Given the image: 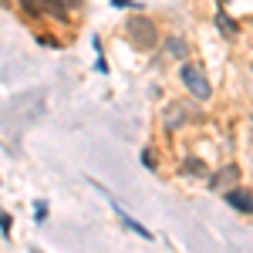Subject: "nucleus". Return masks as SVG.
Instances as JSON below:
<instances>
[{
    "instance_id": "1",
    "label": "nucleus",
    "mask_w": 253,
    "mask_h": 253,
    "mask_svg": "<svg viewBox=\"0 0 253 253\" xmlns=\"http://www.w3.org/2000/svg\"><path fill=\"white\" fill-rule=\"evenodd\" d=\"M125 34H128V41H132V47H135V51H152V47L159 44L156 20L142 17V14H135V17L125 24Z\"/></svg>"
},
{
    "instance_id": "2",
    "label": "nucleus",
    "mask_w": 253,
    "mask_h": 253,
    "mask_svg": "<svg viewBox=\"0 0 253 253\" xmlns=\"http://www.w3.org/2000/svg\"><path fill=\"white\" fill-rule=\"evenodd\" d=\"M179 75H182V84L189 88V95H193L196 101H206V98L213 95V84H210V78H206V71H203L199 64H189V61H186Z\"/></svg>"
},
{
    "instance_id": "3",
    "label": "nucleus",
    "mask_w": 253,
    "mask_h": 253,
    "mask_svg": "<svg viewBox=\"0 0 253 253\" xmlns=\"http://www.w3.org/2000/svg\"><path fill=\"white\" fill-rule=\"evenodd\" d=\"M189 118H196L193 105H189V101H172V105L162 112V125H166V128H182Z\"/></svg>"
},
{
    "instance_id": "4",
    "label": "nucleus",
    "mask_w": 253,
    "mask_h": 253,
    "mask_svg": "<svg viewBox=\"0 0 253 253\" xmlns=\"http://www.w3.org/2000/svg\"><path fill=\"white\" fill-rule=\"evenodd\" d=\"M27 14H41V17L64 20V0H20Z\"/></svg>"
},
{
    "instance_id": "5",
    "label": "nucleus",
    "mask_w": 253,
    "mask_h": 253,
    "mask_svg": "<svg viewBox=\"0 0 253 253\" xmlns=\"http://www.w3.org/2000/svg\"><path fill=\"white\" fill-rule=\"evenodd\" d=\"M223 199H226L233 210H240V213L253 216V193H250V189H233V186H230V189L223 193Z\"/></svg>"
},
{
    "instance_id": "6",
    "label": "nucleus",
    "mask_w": 253,
    "mask_h": 253,
    "mask_svg": "<svg viewBox=\"0 0 253 253\" xmlns=\"http://www.w3.org/2000/svg\"><path fill=\"white\" fill-rule=\"evenodd\" d=\"M236 179H240V169H236V166H226V169H219V172L210 179V189H213V193H226Z\"/></svg>"
},
{
    "instance_id": "7",
    "label": "nucleus",
    "mask_w": 253,
    "mask_h": 253,
    "mask_svg": "<svg viewBox=\"0 0 253 253\" xmlns=\"http://www.w3.org/2000/svg\"><path fill=\"white\" fill-rule=\"evenodd\" d=\"M182 175L206 179V162H203V159H186V162H182Z\"/></svg>"
},
{
    "instance_id": "8",
    "label": "nucleus",
    "mask_w": 253,
    "mask_h": 253,
    "mask_svg": "<svg viewBox=\"0 0 253 253\" xmlns=\"http://www.w3.org/2000/svg\"><path fill=\"white\" fill-rule=\"evenodd\" d=\"M216 27H219V31L226 34V38H233V34H236V20H233V17H226L223 10L216 14Z\"/></svg>"
},
{
    "instance_id": "9",
    "label": "nucleus",
    "mask_w": 253,
    "mask_h": 253,
    "mask_svg": "<svg viewBox=\"0 0 253 253\" xmlns=\"http://www.w3.org/2000/svg\"><path fill=\"white\" fill-rule=\"evenodd\" d=\"M142 162H145L149 169H156V156H152V152H142Z\"/></svg>"
},
{
    "instance_id": "10",
    "label": "nucleus",
    "mask_w": 253,
    "mask_h": 253,
    "mask_svg": "<svg viewBox=\"0 0 253 253\" xmlns=\"http://www.w3.org/2000/svg\"><path fill=\"white\" fill-rule=\"evenodd\" d=\"M64 7H78V0H64Z\"/></svg>"
}]
</instances>
